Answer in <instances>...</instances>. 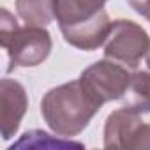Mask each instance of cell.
Listing matches in <instances>:
<instances>
[{"label": "cell", "mask_w": 150, "mask_h": 150, "mask_svg": "<svg viewBox=\"0 0 150 150\" xmlns=\"http://www.w3.org/2000/svg\"><path fill=\"white\" fill-rule=\"evenodd\" d=\"M103 104L74 80L48 90L41 101V115L48 127L62 138H74L83 132Z\"/></svg>", "instance_id": "cell-1"}, {"label": "cell", "mask_w": 150, "mask_h": 150, "mask_svg": "<svg viewBox=\"0 0 150 150\" xmlns=\"http://www.w3.org/2000/svg\"><path fill=\"white\" fill-rule=\"evenodd\" d=\"M0 13V46L7 51V71L11 72L16 67H35L42 64L53 48L50 32L44 27L35 25L20 27L6 7H2Z\"/></svg>", "instance_id": "cell-2"}, {"label": "cell", "mask_w": 150, "mask_h": 150, "mask_svg": "<svg viewBox=\"0 0 150 150\" xmlns=\"http://www.w3.org/2000/svg\"><path fill=\"white\" fill-rule=\"evenodd\" d=\"M150 50V35L131 20H115L104 42V57L129 69H136Z\"/></svg>", "instance_id": "cell-3"}, {"label": "cell", "mask_w": 150, "mask_h": 150, "mask_svg": "<svg viewBox=\"0 0 150 150\" xmlns=\"http://www.w3.org/2000/svg\"><path fill=\"white\" fill-rule=\"evenodd\" d=\"M131 76L132 74L125 65L104 58L88 65L80 74V80L101 104H106L110 101H120L124 97L131 83Z\"/></svg>", "instance_id": "cell-4"}, {"label": "cell", "mask_w": 150, "mask_h": 150, "mask_svg": "<svg viewBox=\"0 0 150 150\" xmlns=\"http://www.w3.org/2000/svg\"><path fill=\"white\" fill-rule=\"evenodd\" d=\"M27 108L28 96L25 87L11 78L0 80V131L4 141L16 136Z\"/></svg>", "instance_id": "cell-5"}, {"label": "cell", "mask_w": 150, "mask_h": 150, "mask_svg": "<svg viewBox=\"0 0 150 150\" xmlns=\"http://www.w3.org/2000/svg\"><path fill=\"white\" fill-rule=\"evenodd\" d=\"M111 23L113 21L110 20L108 13L101 11L97 16H94L83 23L60 28V32H62L65 42L71 44L72 48H78L83 51H92L106 42Z\"/></svg>", "instance_id": "cell-6"}, {"label": "cell", "mask_w": 150, "mask_h": 150, "mask_svg": "<svg viewBox=\"0 0 150 150\" xmlns=\"http://www.w3.org/2000/svg\"><path fill=\"white\" fill-rule=\"evenodd\" d=\"M141 124H143L141 113L127 106L111 111L104 122V132H103L104 148H127L131 138L134 136V132Z\"/></svg>", "instance_id": "cell-7"}, {"label": "cell", "mask_w": 150, "mask_h": 150, "mask_svg": "<svg viewBox=\"0 0 150 150\" xmlns=\"http://www.w3.org/2000/svg\"><path fill=\"white\" fill-rule=\"evenodd\" d=\"M108 0H55V20L60 28L83 23L101 11Z\"/></svg>", "instance_id": "cell-8"}, {"label": "cell", "mask_w": 150, "mask_h": 150, "mask_svg": "<svg viewBox=\"0 0 150 150\" xmlns=\"http://www.w3.org/2000/svg\"><path fill=\"white\" fill-rule=\"evenodd\" d=\"M120 101H124V106L138 113H150V72L146 71L134 72Z\"/></svg>", "instance_id": "cell-9"}, {"label": "cell", "mask_w": 150, "mask_h": 150, "mask_svg": "<svg viewBox=\"0 0 150 150\" xmlns=\"http://www.w3.org/2000/svg\"><path fill=\"white\" fill-rule=\"evenodd\" d=\"M14 6L27 25L46 27L55 18V0H16Z\"/></svg>", "instance_id": "cell-10"}, {"label": "cell", "mask_w": 150, "mask_h": 150, "mask_svg": "<svg viewBox=\"0 0 150 150\" xmlns=\"http://www.w3.org/2000/svg\"><path fill=\"white\" fill-rule=\"evenodd\" d=\"M83 148V143H78V141H69L67 138H53L51 134H48L46 131H39V129H34V131H27L13 146L11 150L14 148Z\"/></svg>", "instance_id": "cell-11"}, {"label": "cell", "mask_w": 150, "mask_h": 150, "mask_svg": "<svg viewBox=\"0 0 150 150\" xmlns=\"http://www.w3.org/2000/svg\"><path fill=\"white\" fill-rule=\"evenodd\" d=\"M127 148L131 150H150V124H141L131 138Z\"/></svg>", "instance_id": "cell-12"}, {"label": "cell", "mask_w": 150, "mask_h": 150, "mask_svg": "<svg viewBox=\"0 0 150 150\" xmlns=\"http://www.w3.org/2000/svg\"><path fill=\"white\" fill-rule=\"evenodd\" d=\"M127 4L145 20L150 21V0H127Z\"/></svg>", "instance_id": "cell-13"}, {"label": "cell", "mask_w": 150, "mask_h": 150, "mask_svg": "<svg viewBox=\"0 0 150 150\" xmlns=\"http://www.w3.org/2000/svg\"><path fill=\"white\" fill-rule=\"evenodd\" d=\"M146 65H148V69H150V50H148V53H146Z\"/></svg>", "instance_id": "cell-14"}]
</instances>
